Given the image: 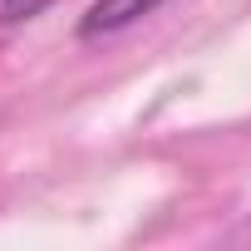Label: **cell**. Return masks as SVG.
I'll return each mask as SVG.
<instances>
[{
  "label": "cell",
  "instance_id": "6da1fadb",
  "mask_svg": "<svg viewBox=\"0 0 251 251\" xmlns=\"http://www.w3.org/2000/svg\"><path fill=\"white\" fill-rule=\"evenodd\" d=\"M168 0H94L79 20V40H103V35H118L138 20H148L153 10H163Z\"/></svg>",
  "mask_w": 251,
  "mask_h": 251
},
{
  "label": "cell",
  "instance_id": "7a4b0ae2",
  "mask_svg": "<svg viewBox=\"0 0 251 251\" xmlns=\"http://www.w3.org/2000/svg\"><path fill=\"white\" fill-rule=\"evenodd\" d=\"M50 5H54V0H0V30H5V25H25V20L45 15Z\"/></svg>",
  "mask_w": 251,
  "mask_h": 251
}]
</instances>
